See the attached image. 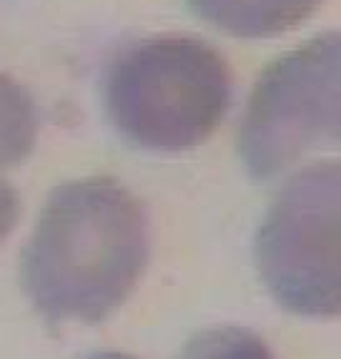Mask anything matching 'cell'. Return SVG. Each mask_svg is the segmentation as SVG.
Instances as JSON below:
<instances>
[{"label":"cell","mask_w":341,"mask_h":359,"mask_svg":"<svg viewBox=\"0 0 341 359\" xmlns=\"http://www.w3.org/2000/svg\"><path fill=\"white\" fill-rule=\"evenodd\" d=\"M38 111L30 93L0 71V166L25 161L36 146Z\"/></svg>","instance_id":"cell-6"},{"label":"cell","mask_w":341,"mask_h":359,"mask_svg":"<svg viewBox=\"0 0 341 359\" xmlns=\"http://www.w3.org/2000/svg\"><path fill=\"white\" fill-rule=\"evenodd\" d=\"M18 222V196L6 181L0 179V244Z\"/></svg>","instance_id":"cell-8"},{"label":"cell","mask_w":341,"mask_h":359,"mask_svg":"<svg viewBox=\"0 0 341 359\" xmlns=\"http://www.w3.org/2000/svg\"><path fill=\"white\" fill-rule=\"evenodd\" d=\"M148 219L116 179L58 186L23 252V289L50 324H98L131 297L148 264Z\"/></svg>","instance_id":"cell-1"},{"label":"cell","mask_w":341,"mask_h":359,"mask_svg":"<svg viewBox=\"0 0 341 359\" xmlns=\"http://www.w3.org/2000/svg\"><path fill=\"white\" fill-rule=\"evenodd\" d=\"M196 15L236 38H271L304 23L321 0H188Z\"/></svg>","instance_id":"cell-5"},{"label":"cell","mask_w":341,"mask_h":359,"mask_svg":"<svg viewBox=\"0 0 341 359\" xmlns=\"http://www.w3.org/2000/svg\"><path fill=\"white\" fill-rule=\"evenodd\" d=\"M319 151H341V30L276 58L239 126V156L256 181L276 179Z\"/></svg>","instance_id":"cell-3"},{"label":"cell","mask_w":341,"mask_h":359,"mask_svg":"<svg viewBox=\"0 0 341 359\" xmlns=\"http://www.w3.org/2000/svg\"><path fill=\"white\" fill-rule=\"evenodd\" d=\"M256 266L286 311L341 319V161L309 163L279 189L256 233Z\"/></svg>","instance_id":"cell-4"},{"label":"cell","mask_w":341,"mask_h":359,"mask_svg":"<svg viewBox=\"0 0 341 359\" xmlns=\"http://www.w3.org/2000/svg\"><path fill=\"white\" fill-rule=\"evenodd\" d=\"M88 359H133V357L120 354V352H101V354H93V357H88Z\"/></svg>","instance_id":"cell-9"},{"label":"cell","mask_w":341,"mask_h":359,"mask_svg":"<svg viewBox=\"0 0 341 359\" xmlns=\"http://www.w3.org/2000/svg\"><path fill=\"white\" fill-rule=\"evenodd\" d=\"M179 359H276L269 344L244 327H216L193 337Z\"/></svg>","instance_id":"cell-7"},{"label":"cell","mask_w":341,"mask_h":359,"mask_svg":"<svg viewBox=\"0 0 341 359\" xmlns=\"http://www.w3.org/2000/svg\"><path fill=\"white\" fill-rule=\"evenodd\" d=\"M234 81L214 46L193 36H153L111 58L103 78L108 121L146 151H188L226 118Z\"/></svg>","instance_id":"cell-2"}]
</instances>
